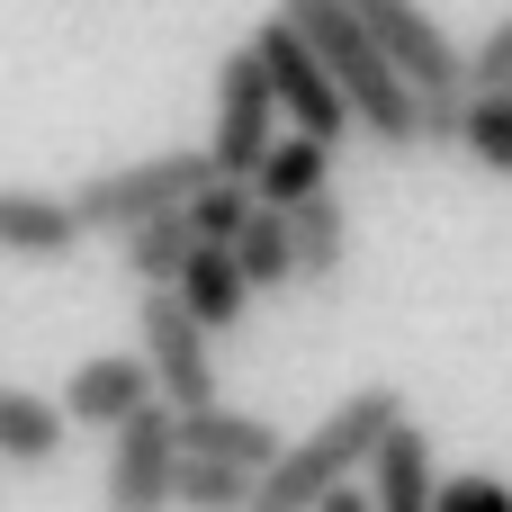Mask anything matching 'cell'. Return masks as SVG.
<instances>
[{
    "instance_id": "1",
    "label": "cell",
    "mask_w": 512,
    "mask_h": 512,
    "mask_svg": "<svg viewBox=\"0 0 512 512\" xmlns=\"http://www.w3.org/2000/svg\"><path fill=\"white\" fill-rule=\"evenodd\" d=\"M279 18H297L306 27V45L324 54V72L342 81V99H351V117H360V135L369 144H387V153H414V144H432V108H423V90H414V72L360 27V9H342V0H279Z\"/></svg>"
},
{
    "instance_id": "2",
    "label": "cell",
    "mask_w": 512,
    "mask_h": 512,
    "mask_svg": "<svg viewBox=\"0 0 512 512\" xmlns=\"http://www.w3.org/2000/svg\"><path fill=\"white\" fill-rule=\"evenodd\" d=\"M396 423H414L405 414V387H387V378H369V387H351L306 441H288L279 450V468L261 477V495L252 512H315L333 486H351L360 468H378V450H387V432Z\"/></svg>"
},
{
    "instance_id": "3",
    "label": "cell",
    "mask_w": 512,
    "mask_h": 512,
    "mask_svg": "<svg viewBox=\"0 0 512 512\" xmlns=\"http://www.w3.org/2000/svg\"><path fill=\"white\" fill-rule=\"evenodd\" d=\"M360 9V27L414 72L423 108H432V144H459V117H468V54L450 45V27L423 9V0H342Z\"/></svg>"
},
{
    "instance_id": "4",
    "label": "cell",
    "mask_w": 512,
    "mask_h": 512,
    "mask_svg": "<svg viewBox=\"0 0 512 512\" xmlns=\"http://www.w3.org/2000/svg\"><path fill=\"white\" fill-rule=\"evenodd\" d=\"M207 180H216V153H144V162H108V171H90V180L72 189V207H81V225H90V234L126 243L135 225H153V216L189 207Z\"/></svg>"
},
{
    "instance_id": "5",
    "label": "cell",
    "mask_w": 512,
    "mask_h": 512,
    "mask_svg": "<svg viewBox=\"0 0 512 512\" xmlns=\"http://www.w3.org/2000/svg\"><path fill=\"white\" fill-rule=\"evenodd\" d=\"M279 90H270V63L252 54V45H234L225 63H216V126H207V153H216V171L225 180H252L261 162H270V144H279Z\"/></svg>"
},
{
    "instance_id": "6",
    "label": "cell",
    "mask_w": 512,
    "mask_h": 512,
    "mask_svg": "<svg viewBox=\"0 0 512 512\" xmlns=\"http://www.w3.org/2000/svg\"><path fill=\"white\" fill-rule=\"evenodd\" d=\"M180 405L135 414L126 432H108V477H99V512H180Z\"/></svg>"
},
{
    "instance_id": "7",
    "label": "cell",
    "mask_w": 512,
    "mask_h": 512,
    "mask_svg": "<svg viewBox=\"0 0 512 512\" xmlns=\"http://www.w3.org/2000/svg\"><path fill=\"white\" fill-rule=\"evenodd\" d=\"M252 54L270 63V90H279L288 126H306V135H324V144H342V135L360 126V117H351V99H342V81L324 72V54L306 45V27H297V18H261Z\"/></svg>"
},
{
    "instance_id": "8",
    "label": "cell",
    "mask_w": 512,
    "mask_h": 512,
    "mask_svg": "<svg viewBox=\"0 0 512 512\" xmlns=\"http://www.w3.org/2000/svg\"><path fill=\"white\" fill-rule=\"evenodd\" d=\"M207 324L189 315V297L180 288H144V360H153V378H162V405H216V360H207Z\"/></svg>"
},
{
    "instance_id": "9",
    "label": "cell",
    "mask_w": 512,
    "mask_h": 512,
    "mask_svg": "<svg viewBox=\"0 0 512 512\" xmlns=\"http://www.w3.org/2000/svg\"><path fill=\"white\" fill-rule=\"evenodd\" d=\"M162 405V378H153V360L135 351H99V360H81L72 378H63V414L72 423H90V432H126L135 414H153Z\"/></svg>"
},
{
    "instance_id": "10",
    "label": "cell",
    "mask_w": 512,
    "mask_h": 512,
    "mask_svg": "<svg viewBox=\"0 0 512 512\" xmlns=\"http://www.w3.org/2000/svg\"><path fill=\"white\" fill-rule=\"evenodd\" d=\"M81 207L54 189H0V261H72L81 252Z\"/></svg>"
},
{
    "instance_id": "11",
    "label": "cell",
    "mask_w": 512,
    "mask_h": 512,
    "mask_svg": "<svg viewBox=\"0 0 512 512\" xmlns=\"http://www.w3.org/2000/svg\"><path fill=\"white\" fill-rule=\"evenodd\" d=\"M180 450H198V459H234V468L270 477L288 441H279L261 414H243V405H225V396H216V405H189V414H180Z\"/></svg>"
},
{
    "instance_id": "12",
    "label": "cell",
    "mask_w": 512,
    "mask_h": 512,
    "mask_svg": "<svg viewBox=\"0 0 512 512\" xmlns=\"http://www.w3.org/2000/svg\"><path fill=\"white\" fill-rule=\"evenodd\" d=\"M180 297H189V315H198L207 333H234L261 288H252V270L234 261V243H198V261L180 270Z\"/></svg>"
},
{
    "instance_id": "13",
    "label": "cell",
    "mask_w": 512,
    "mask_h": 512,
    "mask_svg": "<svg viewBox=\"0 0 512 512\" xmlns=\"http://www.w3.org/2000/svg\"><path fill=\"white\" fill-rule=\"evenodd\" d=\"M369 495H378V512H441V477H432L423 423H396V432H387V450H378V468H369Z\"/></svg>"
},
{
    "instance_id": "14",
    "label": "cell",
    "mask_w": 512,
    "mask_h": 512,
    "mask_svg": "<svg viewBox=\"0 0 512 512\" xmlns=\"http://www.w3.org/2000/svg\"><path fill=\"white\" fill-rule=\"evenodd\" d=\"M252 189H261V207H306V198H324V189H333V144L306 135V126H288V135L270 144V162L252 171Z\"/></svg>"
},
{
    "instance_id": "15",
    "label": "cell",
    "mask_w": 512,
    "mask_h": 512,
    "mask_svg": "<svg viewBox=\"0 0 512 512\" xmlns=\"http://www.w3.org/2000/svg\"><path fill=\"white\" fill-rule=\"evenodd\" d=\"M63 432H72V414L54 396H27V387L0 396V468H54Z\"/></svg>"
},
{
    "instance_id": "16",
    "label": "cell",
    "mask_w": 512,
    "mask_h": 512,
    "mask_svg": "<svg viewBox=\"0 0 512 512\" xmlns=\"http://www.w3.org/2000/svg\"><path fill=\"white\" fill-rule=\"evenodd\" d=\"M198 243H207V234H198V216H189V207H171V216L135 225L117 252H126V270H135L144 288H180V270L198 261Z\"/></svg>"
},
{
    "instance_id": "17",
    "label": "cell",
    "mask_w": 512,
    "mask_h": 512,
    "mask_svg": "<svg viewBox=\"0 0 512 512\" xmlns=\"http://www.w3.org/2000/svg\"><path fill=\"white\" fill-rule=\"evenodd\" d=\"M288 225H297V288L342 279V261H351V216H342V198L324 189V198L288 207Z\"/></svg>"
},
{
    "instance_id": "18",
    "label": "cell",
    "mask_w": 512,
    "mask_h": 512,
    "mask_svg": "<svg viewBox=\"0 0 512 512\" xmlns=\"http://www.w3.org/2000/svg\"><path fill=\"white\" fill-rule=\"evenodd\" d=\"M234 261L252 270V288H297V225H288V207H261L243 234H234Z\"/></svg>"
},
{
    "instance_id": "19",
    "label": "cell",
    "mask_w": 512,
    "mask_h": 512,
    "mask_svg": "<svg viewBox=\"0 0 512 512\" xmlns=\"http://www.w3.org/2000/svg\"><path fill=\"white\" fill-rule=\"evenodd\" d=\"M459 153L477 171L512 180V90H468V117H459Z\"/></svg>"
},
{
    "instance_id": "20",
    "label": "cell",
    "mask_w": 512,
    "mask_h": 512,
    "mask_svg": "<svg viewBox=\"0 0 512 512\" xmlns=\"http://www.w3.org/2000/svg\"><path fill=\"white\" fill-rule=\"evenodd\" d=\"M261 495V477L252 468H234V459H180V512H252Z\"/></svg>"
},
{
    "instance_id": "21",
    "label": "cell",
    "mask_w": 512,
    "mask_h": 512,
    "mask_svg": "<svg viewBox=\"0 0 512 512\" xmlns=\"http://www.w3.org/2000/svg\"><path fill=\"white\" fill-rule=\"evenodd\" d=\"M189 216H198V234H207V243H234V234L261 216V189H252V180H225V171H216V180L189 198Z\"/></svg>"
},
{
    "instance_id": "22",
    "label": "cell",
    "mask_w": 512,
    "mask_h": 512,
    "mask_svg": "<svg viewBox=\"0 0 512 512\" xmlns=\"http://www.w3.org/2000/svg\"><path fill=\"white\" fill-rule=\"evenodd\" d=\"M468 90H512V9L468 45Z\"/></svg>"
},
{
    "instance_id": "23",
    "label": "cell",
    "mask_w": 512,
    "mask_h": 512,
    "mask_svg": "<svg viewBox=\"0 0 512 512\" xmlns=\"http://www.w3.org/2000/svg\"><path fill=\"white\" fill-rule=\"evenodd\" d=\"M441 512H512V486L468 468V477H441Z\"/></svg>"
},
{
    "instance_id": "24",
    "label": "cell",
    "mask_w": 512,
    "mask_h": 512,
    "mask_svg": "<svg viewBox=\"0 0 512 512\" xmlns=\"http://www.w3.org/2000/svg\"><path fill=\"white\" fill-rule=\"evenodd\" d=\"M315 512H378V495H369V486H333Z\"/></svg>"
},
{
    "instance_id": "25",
    "label": "cell",
    "mask_w": 512,
    "mask_h": 512,
    "mask_svg": "<svg viewBox=\"0 0 512 512\" xmlns=\"http://www.w3.org/2000/svg\"><path fill=\"white\" fill-rule=\"evenodd\" d=\"M0 396H9V387H0Z\"/></svg>"
}]
</instances>
